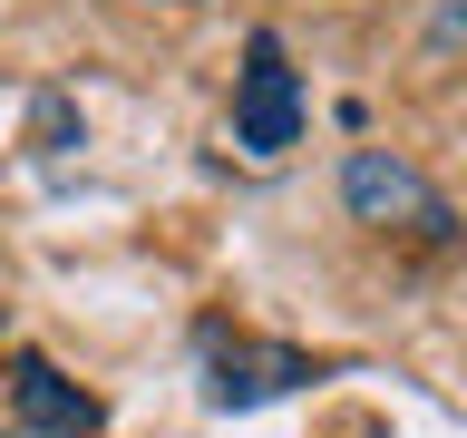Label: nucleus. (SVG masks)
I'll return each instance as SVG.
<instances>
[{
  "label": "nucleus",
  "instance_id": "20e7f679",
  "mask_svg": "<svg viewBox=\"0 0 467 438\" xmlns=\"http://www.w3.org/2000/svg\"><path fill=\"white\" fill-rule=\"evenodd\" d=\"M10 429L20 438H98L108 429V400L78 390L49 350H20V360H10Z\"/></svg>",
  "mask_w": 467,
  "mask_h": 438
},
{
  "label": "nucleus",
  "instance_id": "f03ea898",
  "mask_svg": "<svg viewBox=\"0 0 467 438\" xmlns=\"http://www.w3.org/2000/svg\"><path fill=\"white\" fill-rule=\"evenodd\" d=\"M341 204H350V224L419 234V244H458V204L438 195L409 156H389V146H350L341 156Z\"/></svg>",
  "mask_w": 467,
  "mask_h": 438
},
{
  "label": "nucleus",
  "instance_id": "f257e3e1",
  "mask_svg": "<svg viewBox=\"0 0 467 438\" xmlns=\"http://www.w3.org/2000/svg\"><path fill=\"white\" fill-rule=\"evenodd\" d=\"M195 380H204V409L234 419V409H263V400L312 390L321 360L292 350V341H254V331H234V321H204V331H195Z\"/></svg>",
  "mask_w": 467,
  "mask_h": 438
},
{
  "label": "nucleus",
  "instance_id": "423d86ee",
  "mask_svg": "<svg viewBox=\"0 0 467 438\" xmlns=\"http://www.w3.org/2000/svg\"><path fill=\"white\" fill-rule=\"evenodd\" d=\"M175 10H185V0H175Z\"/></svg>",
  "mask_w": 467,
  "mask_h": 438
},
{
  "label": "nucleus",
  "instance_id": "7ed1b4c3",
  "mask_svg": "<svg viewBox=\"0 0 467 438\" xmlns=\"http://www.w3.org/2000/svg\"><path fill=\"white\" fill-rule=\"evenodd\" d=\"M302 117H312V98H302V68H292L283 29H254L244 39V68H234V146L254 166H273V156L302 146Z\"/></svg>",
  "mask_w": 467,
  "mask_h": 438
},
{
  "label": "nucleus",
  "instance_id": "39448f33",
  "mask_svg": "<svg viewBox=\"0 0 467 438\" xmlns=\"http://www.w3.org/2000/svg\"><path fill=\"white\" fill-rule=\"evenodd\" d=\"M68 146H88L78 98H68V88H39V98H29V156H39V166H58Z\"/></svg>",
  "mask_w": 467,
  "mask_h": 438
}]
</instances>
